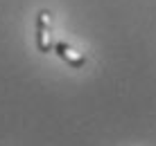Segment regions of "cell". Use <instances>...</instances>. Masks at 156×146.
Masks as SVG:
<instances>
[{
    "mask_svg": "<svg viewBox=\"0 0 156 146\" xmlns=\"http://www.w3.org/2000/svg\"><path fill=\"white\" fill-rule=\"evenodd\" d=\"M36 47L39 52L48 54L52 50V14L48 9H41L36 16Z\"/></svg>",
    "mask_w": 156,
    "mask_h": 146,
    "instance_id": "1",
    "label": "cell"
},
{
    "mask_svg": "<svg viewBox=\"0 0 156 146\" xmlns=\"http://www.w3.org/2000/svg\"><path fill=\"white\" fill-rule=\"evenodd\" d=\"M55 52H57L70 68H82L84 63H86V56H84V54L77 52L73 45H68V43H63V41H61V43H55Z\"/></svg>",
    "mask_w": 156,
    "mask_h": 146,
    "instance_id": "2",
    "label": "cell"
}]
</instances>
